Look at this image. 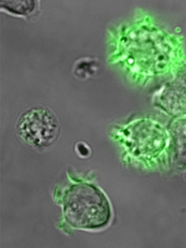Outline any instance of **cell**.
I'll list each match as a JSON object with an SVG mask.
<instances>
[{
	"instance_id": "obj_1",
	"label": "cell",
	"mask_w": 186,
	"mask_h": 248,
	"mask_svg": "<svg viewBox=\"0 0 186 248\" xmlns=\"http://www.w3.org/2000/svg\"><path fill=\"white\" fill-rule=\"evenodd\" d=\"M63 205L66 220L75 228H102L108 224L111 217L105 194L90 184L74 185L66 193Z\"/></svg>"
},
{
	"instance_id": "obj_2",
	"label": "cell",
	"mask_w": 186,
	"mask_h": 248,
	"mask_svg": "<svg viewBox=\"0 0 186 248\" xmlns=\"http://www.w3.org/2000/svg\"><path fill=\"white\" fill-rule=\"evenodd\" d=\"M59 121L49 109H30L19 119L17 130L21 139L29 145L43 147L49 146L59 133Z\"/></svg>"
},
{
	"instance_id": "obj_3",
	"label": "cell",
	"mask_w": 186,
	"mask_h": 248,
	"mask_svg": "<svg viewBox=\"0 0 186 248\" xmlns=\"http://www.w3.org/2000/svg\"><path fill=\"white\" fill-rule=\"evenodd\" d=\"M3 2L6 4V5L4 4V7L10 9V11H12V12H15L17 14H27L28 12L31 11L33 8V4H33V1H26L23 5H16L14 1Z\"/></svg>"
}]
</instances>
